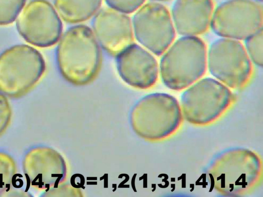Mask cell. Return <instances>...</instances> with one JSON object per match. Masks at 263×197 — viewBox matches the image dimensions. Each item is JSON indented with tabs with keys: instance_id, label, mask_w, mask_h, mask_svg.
<instances>
[{
	"instance_id": "cell-1",
	"label": "cell",
	"mask_w": 263,
	"mask_h": 197,
	"mask_svg": "<svg viewBox=\"0 0 263 197\" xmlns=\"http://www.w3.org/2000/svg\"><path fill=\"white\" fill-rule=\"evenodd\" d=\"M56 61L61 75L68 83L84 86L93 82L101 70L102 56L90 28L84 25L68 28L60 38Z\"/></svg>"
},
{
	"instance_id": "cell-2",
	"label": "cell",
	"mask_w": 263,
	"mask_h": 197,
	"mask_svg": "<svg viewBox=\"0 0 263 197\" xmlns=\"http://www.w3.org/2000/svg\"><path fill=\"white\" fill-rule=\"evenodd\" d=\"M262 172V162L258 154L246 148H236L220 154L211 165L209 174L217 192L226 196H240L256 188Z\"/></svg>"
},
{
	"instance_id": "cell-3",
	"label": "cell",
	"mask_w": 263,
	"mask_h": 197,
	"mask_svg": "<svg viewBox=\"0 0 263 197\" xmlns=\"http://www.w3.org/2000/svg\"><path fill=\"white\" fill-rule=\"evenodd\" d=\"M205 44L198 36H181L161 55L159 72L163 84L174 91L185 89L206 69Z\"/></svg>"
},
{
	"instance_id": "cell-4",
	"label": "cell",
	"mask_w": 263,
	"mask_h": 197,
	"mask_svg": "<svg viewBox=\"0 0 263 197\" xmlns=\"http://www.w3.org/2000/svg\"><path fill=\"white\" fill-rule=\"evenodd\" d=\"M183 120L178 100L162 92L152 93L141 98L133 106L129 116L134 131L149 141L171 136L179 130Z\"/></svg>"
},
{
	"instance_id": "cell-5",
	"label": "cell",
	"mask_w": 263,
	"mask_h": 197,
	"mask_svg": "<svg viewBox=\"0 0 263 197\" xmlns=\"http://www.w3.org/2000/svg\"><path fill=\"white\" fill-rule=\"evenodd\" d=\"M42 54L32 46H12L0 54V92L11 98L21 97L32 89L46 70Z\"/></svg>"
},
{
	"instance_id": "cell-6",
	"label": "cell",
	"mask_w": 263,
	"mask_h": 197,
	"mask_svg": "<svg viewBox=\"0 0 263 197\" xmlns=\"http://www.w3.org/2000/svg\"><path fill=\"white\" fill-rule=\"evenodd\" d=\"M235 100L227 86L214 78L204 77L185 89L180 105L183 119L194 125L205 126L222 116Z\"/></svg>"
},
{
	"instance_id": "cell-7",
	"label": "cell",
	"mask_w": 263,
	"mask_h": 197,
	"mask_svg": "<svg viewBox=\"0 0 263 197\" xmlns=\"http://www.w3.org/2000/svg\"><path fill=\"white\" fill-rule=\"evenodd\" d=\"M252 64L239 41L219 37L206 51V68L214 78L229 88L240 89L248 83Z\"/></svg>"
},
{
	"instance_id": "cell-8",
	"label": "cell",
	"mask_w": 263,
	"mask_h": 197,
	"mask_svg": "<svg viewBox=\"0 0 263 197\" xmlns=\"http://www.w3.org/2000/svg\"><path fill=\"white\" fill-rule=\"evenodd\" d=\"M210 27L219 37L244 41L263 29L262 2L226 0L214 9Z\"/></svg>"
},
{
	"instance_id": "cell-9",
	"label": "cell",
	"mask_w": 263,
	"mask_h": 197,
	"mask_svg": "<svg viewBox=\"0 0 263 197\" xmlns=\"http://www.w3.org/2000/svg\"><path fill=\"white\" fill-rule=\"evenodd\" d=\"M133 26L138 42L157 56L161 55L172 44L176 33L170 12L156 1L140 7L134 16Z\"/></svg>"
},
{
	"instance_id": "cell-10",
	"label": "cell",
	"mask_w": 263,
	"mask_h": 197,
	"mask_svg": "<svg viewBox=\"0 0 263 197\" xmlns=\"http://www.w3.org/2000/svg\"><path fill=\"white\" fill-rule=\"evenodd\" d=\"M16 26L26 42L40 48L55 44L63 30L59 14L47 0H32L25 5L16 18Z\"/></svg>"
},
{
	"instance_id": "cell-11",
	"label": "cell",
	"mask_w": 263,
	"mask_h": 197,
	"mask_svg": "<svg viewBox=\"0 0 263 197\" xmlns=\"http://www.w3.org/2000/svg\"><path fill=\"white\" fill-rule=\"evenodd\" d=\"M23 169L29 185L40 190L57 187L67 174L64 158L47 147H37L28 151L23 159Z\"/></svg>"
},
{
	"instance_id": "cell-12",
	"label": "cell",
	"mask_w": 263,
	"mask_h": 197,
	"mask_svg": "<svg viewBox=\"0 0 263 197\" xmlns=\"http://www.w3.org/2000/svg\"><path fill=\"white\" fill-rule=\"evenodd\" d=\"M93 33L102 48L116 57L133 43L132 25L125 13L110 8L98 12L92 21Z\"/></svg>"
},
{
	"instance_id": "cell-13",
	"label": "cell",
	"mask_w": 263,
	"mask_h": 197,
	"mask_svg": "<svg viewBox=\"0 0 263 197\" xmlns=\"http://www.w3.org/2000/svg\"><path fill=\"white\" fill-rule=\"evenodd\" d=\"M117 68L122 80L140 89L153 87L157 82L159 66L151 52L133 43L116 57Z\"/></svg>"
},
{
	"instance_id": "cell-14",
	"label": "cell",
	"mask_w": 263,
	"mask_h": 197,
	"mask_svg": "<svg viewBox=\"0 0 263 197\" xmlns=\"http://www.w3.org/2000/svg\"><path fill=\"white\" fill-rule=\"evenodd\" d=\"M214 7L212 0H175L170 12L176 33L198 36L210 26Z\"/></svg>"
},
{
	"instance_id": "cell-15",
	"label": "cell",
	"mask_w": 263,
	"mask_h": 197,
	"mask_svg": "<svg viewBox=\"0 0 263 197\" xmlns=\"http://www.w3.org/2000/svg\"><path fill=\"white\" fill-rule=\"evenodd\" d=\"M102 0H54L59 15L65 22L75 24L89 19L100 8Z\"/></svg>"
},
{
	"instance_id": "cell-16",
	"label": "cell",
	"mask_w": 263,
	"mask_h": 197,
	"mask_svg": "<svg viewBox=\"0 0 263 197\" xmlns=\"http://www.w3.org/2000/svg\"><path fill=\"white\" fill-rule=\"evenodd\" d=\"M14 160L8 154L0 151V196L10 188L17 174Z\"/></svg>"
},
{
	"instance_id": "cell-17",
	"label": "cell",
	"mask_w": 263,
	"mask_h": 197,
	"mask_svg": "<svg viewBox=\"0 0 263 197\" xmlns=\"http://www.w3.org/2000/svg\"><path fill=\"white\" fill-rule=\"evenodd\" d=\"M244 47L252 63L263 66V29L244 40Z\"/></svg>"
},
{
	"instance_id": "cell-18",
	"label": "cell",
	"mask_w": 263,
	"mask_h": 197,
	"mask_svg": "<svg viewBox=\"0 0 263 197\" xmlns=\"http://www.w3.org/2000/svg\"><path fill=\"white\" fill-rule=\"evenodd\" d=\"M26 0H0V26L8 25L16 19Z\"/></svg>"
},
{
	"instance_id": "cell-19",
	"label": "cell",
	"mask_w": 263,
	"mask_h": 197,
	"mask_svg": "<svg viewBox=\"0 0 263 197\" xmlns=\"http://www.w3.org/2000/svg\"><path fill=\"white\" fill-rule=\"evenodd\" d=\"M111 9L120 12L131 13L140 8L145 0H105Z\"/></svg>"
},
{
	"instance_id": "cell-20",
	"label": "cell",
	"mask_w": 263,
	"mask_h": 197,
	"mask_svg": "<svg viewBox=\"0 0 263 197\" xmlns=\"http://www.w3.org/2000/svg\"><path fill=\"white\" fill-rule=\"evenodd\" d=\"M11 114V106L7 98L0 92V136L8 126Z\"/></svg>"
},
{
	"instance_id": "cell-21",
	"label": "cell",
	"mask_w": 263,
	"mask_h": 197,
	"mask_svg": "<svg viewBox=\"0 0 263 197\" xmlns=\"http://www.w3.org/2000/svg\"><path fill=\"white\" fill-rule=\"evenodd\" d=\"M156 2H166L170 0H154Z\"/></svg>"
},
{
	"instance_id": "cell-22",
	"label": "cell",
	"mask_w": 263,
	"mask_h": 197,
	"mask_svg": "<svg viewBox=\"0 0 263 197\" xmlns=\"http://www.w3.org/2000/svg\"><path fill=\"white\" fill-rule=\"evenodd\" d=\"M258 1H261V2H262V0H258Z\"/></svg>"
}]
</instances>
